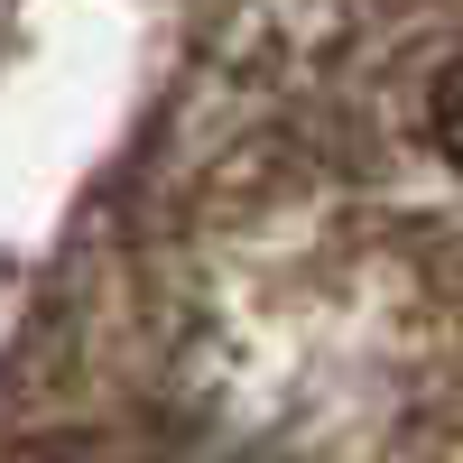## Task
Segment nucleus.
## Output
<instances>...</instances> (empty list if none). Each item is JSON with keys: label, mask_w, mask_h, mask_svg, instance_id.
<instances>
[{"label": "nucleus", "mask_w": 463, "mask_h": 463, "mask_svg": "<svg viewBox=\"0 0 463 463\" xmlns=\"http://www.w3.org/2000/svg\"><path fill=\"white\" fill-rule=\"evenodd\" d=\"M436 139H445V158L463 167V65L445 74V93H436Z\"/></svg>", "instance_id": "f257e3e1"}]
</instances>
